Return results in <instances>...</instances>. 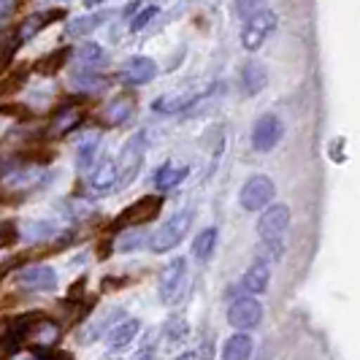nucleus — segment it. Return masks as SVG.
Instances as JSON below:
<instances>
[{
	"label": "nucleus",
	"instance_id": "a878e982",
	"mask_svg": "<svg viewBox=\"0 0 360 360\" xmlns=\"http://www.w3.org/2000/svg\"><path fill=\"white\" fill-rule=\"evenodd\" d=\"M165 336L171 339V342H179L187 336V323L181 320V317H174V320H168L165 323Z\"/></svg>",
	"mask_w": 360,
	"mask_h": 360
},
{
	"label": "nucleus",
	"instance_id": "cd10ccee",
	"mask_svg": "<svg viewBox=\"0 0 360 360\" xmlns=\"http://www.w3.org/2000/svg\"><path fill=\"white\" fill-rule=\"evenodd\" d=\"M155 14H158V8H155V6H149V8H144V11L136 17V22H133L130 27H133V30H141L144 25H149V22H152V17H155Z\"/></svg>",
	"mask_w": 360,
	"mask_h": 360
},
{
	"label": "nucleus",
	"instance_id": "f257e3e1",
	"mask_svg": "<svg viewBox=\"0 0 360 360\" xmlns=\"http://www.w3.org/2000/svg\"><path fill=\"white\" fill-rule=\"evenodd\" d=\"M290 228V206L285 203H274L269 206L260 219H257V236L263 241V247L271 252V257L282 255V236L288 233Z\"/></svg>",
	"mask_w": 360,
	"mask_h": 360
},
{
	"label": "nucleus",
	"instance_id": "a211bd4d",
	"mask_svg": "<svg viewBox=\"0 0 360 360\" xmlns=\"http://www.w3.org/2000/svg\"><path fill=\"white\" fill-rule=\"evenodd\" d=\"M252 355V339L247 333H236L222 347V358L225 360H250Z\"/></svg>",
	"mask_w": 360,
	"mask_h": 360
},
{
	"label": "nucleus",
	"instance_id": "9d476101",
	"mask_svg": "<svg viewBox=\"0 0 360 360\" xmlns=\"http://www.w3.org/2000/svg\"><path fill=\"white\" fill-rule=\"evenodd\" d=\"M155 76H158L155 60H149V57H133V60H127V65L120 73V82L127 84V87H139V84L152 82Z\"/></svg>",
	"mask_w": 360,
	"mask_h": 360
},
{
	"label": "nucleus",
	"instance_id": "7ed1b4c3",
	"mask_svg": "<svg viewBox=\"0 0 360 360\" xmlns=\"http://www.w3.org/2000/svg\"><path fill=\"white\" fill-rule=\"evenodd\" d=\"M276 195V187L274 181L266 176V174H255L250 179L241 184V193H238V200L247 212H266L271 206V200Z\"/></svg>",
	"mask_w": 360,
	"mask_h": 360
},
{
	"label": "nucleus",
	"instance_id": "c85d7f7f",
	"mask_svg": "<svg viewBox=\"0 0 360 360\" xmlns=\"http://www.w3.org/2000/svg\"><path fill=\"white\" fill-rule=\"evenodd\" d=\"M38 360H71L68 352H52V349H41L38 352Z\"/></svg>",
	"mask_w": 360,
	"mask_h": 360
},
{
	"label": "nucleus",
	"instance_id": "c756f323",
	"mask_svg": "<svg viewBox=\"0 0 360 360\" xmlns=\"http://www.w3.org/2000/svg\"><path fill=\"white\" fill-rule=\"evenodd\" d=\"M92 152H95V141H90L87 146H82V152H79V165H90Z\"/></svg>",
	"mask_w": 360,
	"mask_h": 360
},
{
	"label": "nucleus",
	"instance_id": "473e14b6",
	"mask_svg": "<svg viewBox=\"0 0 360 360\" xmlns=\"http://www.w3.org/2000/svg\"><path fill=\"white\" fill-rule=\"evenodd\" d=\"M98 3H106V0H87V6H98Z\"/></svg>",
	"mask_w": 360,
	"mask_h": 360
},
{
	"label": "nucleus",
	"instance_id": "2f4dec72",
	"mask_svg": "<svg viewBox=\"0 0 360 360\" xmlns=\"http://www.w3.org/2000/svg\"><path fill=\"white\" fill-rule=\"evenodd\" d=\"M174 360H195V352H181L179 358H174Z\"/></svg>",
	"mask_w": 360,
	"mask_h": 360
},
{
	"label": "nucleus",
	"instance_id": "aec40b11",
	"mask_svg": "<svg viewBox=\"0 0 360 360\" xmlns=\"http://www.w3.org/2000/svg\"><path fill=\"white\" fill-rule=\"evenodd\" d=\"M217 228H203L195 238H193V255L198 257L200 263L203 260H209L212 255H214V247H217Z\"/></svg>",
	"mask_w": 360,
	"mask_h": 360
},
{
	"label": "nucleus",
	"instance_id": "b1692460",
	"mask_svg": "<svg viewBox=\"0 0 360 360\" xmlns=\"http://www.w3.org/2000/svg\"><path fill=\"white\" fill-rule=\"evenodd\" d=\"M266 3H269V0H233L236 14L241 19H252L255 14L266 11Z\"/></svg>",
	"mask_w": 360,
	"mask_h": 360
},
{
	"label": "nucleus",
	"instance_id": "f03ea898",
	"mask_svg": "<svg viewBox=\"0 0 360 360\" xmlns=\"http://www.w3.org/2000/svg\"><path fill=\"white\" fill-rule=\"evenodd\" d=\"M190 228H193V214H190V212L174 214L168 222H162L160 228L149 236V250L155 255L171 252L174 247H179L181 238L190 233Z\"/></svg>",
	"mask_w": 360,
	"mask_h": 360
},
{
	"label": "nucleus",
	"instance_id": "f3484780",
	"mask_svg": "<svg viewBox=\"0 0 360 360\" xmlns=\"http://www.w3.org/2000/svg\"><path fill=\"white\" fill-rule=\"evenodd\" d=\"M187 174H190L187 165H181V162H165L160 171L155 174V187L158 190H174V187H179L181 181L187 179Z\"/></svg>",
	"mask_w": 360,
	"mask_h": 360
},
{
	"label": "nucleus",
	"instance_id": "6ab92c4d",
	"mask_svg": "<svg viewBox=\"0 0 360 360\" xmlns=\"http://www.w3.org/2000/svg\"><path fill=\"white\" fill-rule=\"evenodd\" d=\"M139 320H125V323H120L111 333H108V347L111 349H125L127 344H133V339L139 336Z\"/></svg>",
	"mask_w": 360,
	"mask_h": 360
},
{
	"label": "nucleus",
	"instance_id": "0eeeda50",
	"mask_svg": "<svg viewBox=\"0 0 360 360\" xmlns=\"http://www.w3.org/2000/svg\"><path fill=\"white\" fill-rule=\"evenodd\" d=\"M263 320V307L255 298H236L228 307V323L233 325L236 330H252Z\"/></svg>",
	"mask_w": 360,
	"mask_h": 360
},
{
	"label": "nucleus",
	"instance_id": "393cba45",
	"mask_svg": "<svg viewBox=\"0 0 360 360\" xmlns=\"http://www.w3.org/2000/svg\"><path fill=\"white\" fill-rule=\"evenodd\" d=\"M82 122V111H76V108H65V117L60 114V120L54 122V136H60V133H68L71 127H76Z\"/></svg>",
	"mask_w": 360,
	"mask_h": 360
},
{
	"label": "nucleus",
	"instance_id": "7c9ffc66",
	"mask_svg": "<svg viewBox=\"0 0 360 360\" xmlns=\"http://www.w3.org/2000/svg\"><path fill=\"white\" fill-rule=\"evenodd\" d=\"M152 355H155V344L146 342L144 347H141V352L136 355V360H152Z\"/></svg>",
	"mask_w": 360,
	"mask_h": 360
},
{
	"label": "nucleus",
	"instance_id": "f8f14e48",
	"mask_svg": "<svg viewBox=\"0 0 360 360\" xmlns=\"http://www.w3.org/2000/svg\"><path fill=\"white\" fill-rule=\"evenodd\" d=\"M92 190L95 193H111L114 187H120V165H117V160H108V158H103V160L95 165V171H92Z\"/></svg>",
	"mask_w": 360,
	"mask_h": 360
},
{
	"label": "nucleus",
	"instance_id": "423d86ee",
	"mask_svg": "<svg viewBox=\"0 0 360 360\" xmlns=\"http://www.w3.org/2000/svg\"><path fill=\"white\" fill-rule=\"evenodd\" d=\"M184 274H187V260H184V257H174V260L160 271L158 292H160L162 304H174V301L179 298L181 285H184Z\"/></svg>",
	"mask_w": 360,
	"mask_h": 360
},
{
	"label": "nucleus",
	"instance_id": "9b49d317",
	"mask_svg": "<svg viewBox=\"0 0 360 360\" xmlns=\"http://www.w3.org/2000/svg\"><path fill=\"white\" fill-rule=\"evenodd\" d=\"M19 285L25 290L49 292V290L57 288V274L49 266H30V269L19 271Z\"/></svg>",
	"mask_w": 360,
	"mask_h": 360
},
{
	"label": "nucleus",
	"instance_id": "dca6fc26",
	"mask_svg": "<svg viewBox=\"0 0 360 360\" xmlns=\"http://www.w3.org/2000/svg\"><path fill=\"white\" fill-rule=\"evenodd\" d=\"M130 114H133V98L117 95V98L103 108V125H108V127L125 125L127 120H130Z\"/></svg>",
	"mask_w": 360,
	"mask_h": 360
},
{
	"label": "nucleus",
	"instance_id": "1a4fd4ad",
	"mask_svg": "<svg viewBox=\"0 0 360 360\" xmlns=\"http://www.w3.org/2000/svg\"><path fill=\"white\" fill-rule=\"evenodd\" d=\"M282 122H279V117H274V114H263L257 122H255V130H252V146L257 152H271L274 146L279 144V139H282Z\"/></svg>",
	"mask_w": 360,
	"mask_h": 360
},
{
	"label": "nucleus",
	"instance_id": "20e7f679",
	"mask_svg": "<svg viewBox=\"0 0 360 360\" xmlns=\"http://www.w3.org/2000/svg\"><path fill=\"white\" fill-rule=\"evenodd\" d=\"M144 155H146V136L144 133H136L133 139H127V144L122 146V155L117 160V165H120V187L133 184L139 168H141V162H144Z\"/></svg>",
	"mask_w": 360,
	"mask_h": 360
},
{
	"label": "nucleus",
	"instance_id": "5701e85b",
	"mask_svg": "<svg viewBox=\"0 0 360 360\" xmlns=\"http://www.w3.org/2000/svg\"><path fill=\"white\" fill-rule=\"evenodd\" d=\"M79 63H82V68H95V65H103V60H106V52L98 46V44H84L82 49H79Z\"/></svg>",
	"mask_w": 360,
	"mask_h": 360
},
{
	"label": "nucleus",
	"instance_id": "2eb2a0df",
	"mask_svg": "<svg viewBox=\"0 0 360 360\" xmlns=\"http://www.w3.org/2000/svg\"><path fill=\"white\" fill-rule=\"evenodd\" d=\"M65 17V11H60V8H52V11H44V14H33V17L22 19V25H19V38L22 41H30V38H36L44 27H49L54 19Z\"/></svg>",
	"mask_w": 360,
	"mask_h": 360
},
{
	"label": "nucleus",
	"instance_id": "6e6552de",
	"mask_svg": "<svg viewBox=\"0 0 360 360\" xmlns=\"http://www.w3.org/2000/svg\"><path fill=\"white\" fill-rule=\"evenodd\" d=\"M162 206V198L160 195H146V198L136 200L133 206H127L125 212L120 214V219L114 222V228H130V225H144V222H149V219H155L158 217V212H160Z\"/></svg>",
	"mask_w": 360,
	"mask_h": 360
},
{
	"label": "nucleus",
	"instance_id": "bb28decb",
	"mask_svg": "<svg viewBox=\"0 0 360 360\" xmlns=\"http://www.w3.org/2000/svg\"><path fill=\"white\" fill-rule=\"evenodd\" d=\"M65 57H68V49H60V52L49 54V57L44 60L46 65H41V73H54L60 65H63V60H65Z\"/></svg>",
	"mask_w": 360,
	"mask_h": 360
},
{
	"label": "nucleus",
	"instance_id": "ddd939ff",
	"mask_svg": "<svg viewBox=\"0 0 360 360\" xmlns=\"http://www.w3.org/2000/svg\"><path fill=\"white\" fill-rule=\"evenodd\" d=\"M266 84H269V71H266V65H263L260 60H247L244 68H241V87H244V92H247V95H257Z\"/></svg>",
	"mask_w": 360,
	"mask_h": 360
},
{
	"label": "nucleus",
	"instance_id": "4be33fe9",
	"mask_svg": "<svg viewBox=\"0 0 360 360\" xmlns=\"http://www.w3.org/2000/svg\"><path fill=\"white\" fill-rule=\"evenodd\" d=\"M103 25V17L101 14H90V17H79V19H71L68 22V27H65V36L68 38H82L92 33L95 27H101Z\"/></svg>",
	"mask_w": 360,
	"mask_h": 360
},
{
	"label": "nucleus",
	"instance_id": "4468645a",
	"mask_svg": "<svg viewBox=\"0 0 360 360\" xmlns=\"http://www.w3.org/2000/svg\"><path fill=\"white\" fill-rule=\"evenodd\" d=\"M269 279H271L269 263L260 257V260H255L252 266L247 269L244 279H241V288L247 290V292H252V295H260V292L269 290Z\"/></svg>",
	"mask_w": 360,
	"mask_h": 360
},
{
	"label": "nucleus",
	"instance_id": "39448f33",
	"mask_svg": "<svg viewBox=\"0 0 360 360\" xmlns=\"http://www.w3.org/2000/svg\"><path fill=\"white\" fill-rule=\"evenodd\" d=\"M276 14L274 11H260V14H255L252 19H247V25H244V30H241V44H244V49L247 52H257L263 44H266V38L276 30Z\"/></svg>",
	"mask_w": 360,
	"mask_h": 360
},
{
	"label": "nucleus",
	"instance_id": "412c9836",
	"mask_svg": "<svg viewBox=\"0 0 360 360\" xmlns=\"http://www.w3.org/2000/svg\"><path fill=\"white\" fill-rule=\"evenodd\" d=\"M195 103V95H162L155 101V111L160 114H176L181 108L193 106Z\"/></svg>",
	"mask_w": 360,
	"mask_h": 360
}]
</instances>
